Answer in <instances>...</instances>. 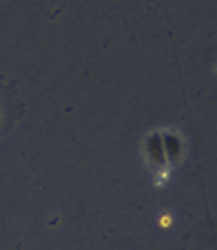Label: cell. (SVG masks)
I'll return each instance as SVG.
<instances>
[{
    "mask_svg": "<svg viewBox=\"0 0 217 250\" xmlns=\"http://www.w3.org/2000/svg\"><path fill=\"white\" fill-rule=\"evenodd\" d=\"M142 155H144V161L147 165V169L155 175V177H161V179H167L169 177V163H167V157H165V151H163V144H161V136H159V130H151L147 132L142 142Z\"/></svg>",
    "mask_w": 217,
    "mask_h": 250,
    "instance_id": "cell-1",
    "label": "cell"
},
{
    "mask_svg": "<svg viewBox=\"0 0 217 250\" xmlns=\"http://www.w3.org/2000/svg\"><path fill=\"white\" fill-rule=\"evenodd\" d=\"M159 136H161V144H163V151H165L169 167L173 169V167L180 165L186 157V151H188L184 136L175 128H161Z\"/></svg>",
    "mask_w": 217,
    "mask_h": 250,
    "instance_id": "cell-2",
    "label": "cell"
}]
</instances>
